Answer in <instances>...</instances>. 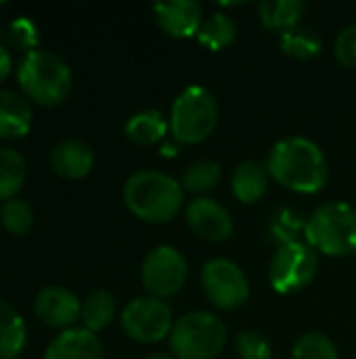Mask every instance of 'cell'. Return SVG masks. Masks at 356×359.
I'll return each mask as SVG.
<instances>
[{"label": "cell", "instance_id": "d6986e66", "mask_svg": "<svg viewBox=\"0 0 356 359\" xmlns=\"http://www.w3.org/2000/svg\"><path fill=\"white\" fill-rule=\"evenodd\" d=\"M168 135V120L157 109L134 114L126 122V137L136 145H153Z\"/></svg>", "mask_w": 356, "mask_h": 359}, {"label": "cell", "instance_id": "7402d4cb", "mask_svg": "<svg viewBox=\"0 0 356 359\" xmlns=\"http://www.w3.org/2000/svg\"><path fill=\"white\" fill-rule=\"evenodd\" d=\"M82 322L84 328L90 332H99L103 328H107L113 318H115V301L107 290H97L92 294L86 297V301L82 303Z\"/></svg>", "mask_w": 356, "mask_h": 359}, {"label": "cell", "instance_id": "4316f807", "mask_svg": "<svg viewBox=\"0 0 356 359\" xmlns=\"http://www.w3.org/2000/svg\"><path fill=\"white\" fill-rule=\"evenodd\" d=\"M294 359H340L334 341L321 332H306L294 345Z\"/></svg>", "mask_w": 356, "mask_h": 359}, {"label": "cell", "instance_id": "44dd1931", "mask_svg": "<svg viewBox=\"0 0 356 359\" xmlns=\"http://www.w3.org/2000/svg\"><path fill=\"white\" fill-rule=\"evenodd\" d=\"M304 8L306 6L300 0H264L260 2V17L266 27L285 32L298 25Z\"/></svg>", "mask_w": 356, "mask_h": 359}, {"label": "cell", "instance_id": "484cf974", "mask_svg": "<svg viewBox=\"0 0 356 359\" xmlns=\"http://www.w3.org/2000/svg\"><path fill=\"white\" fill-rule=\"evenodd\" d=\"M0 221L10 236H25L34 225V210L25 200L13 198L2 204Z\"/></svg>", "mask_w": 356, "mask_h": 359}, {"label": "cell", "instance_id": "9c48e42d", "mask_svg": "<svg viewBox=\"0 0 356 359\" xmlns=\"http://www.w3.org/2000/svg\"><path fill=\"white\" fill-rule=\"evenodd\" d=\"M120 320L128 339L143 345L164 341L174 328L170 305L153 297H141L130 301L124 307Z\"/></svg>", "mask_w": 356, "mask_h": 359}, {"label": "cell", "instance_id": "3957f363", "mask_svg": "<svg viewBox=\"0 0 356 359\" xmlns=\"http://www.w3.org/2000/svg\"><path fill=\"white\" fill-rule=\"evenodd\" d=\"M17 82L29 101L42 107H57L71 90V69L57 53L36 48L23 55L17 67Z\"/></svg>", "mask_w": 356, "mask_h": 359}, {"label": "cell", "instance_id": "603a6c76", "mask_svg": "<svg viewBox=\"0 0 356 359\" xmlns=\"http://www.w3.org/2000/svg\"><path fill=\"white\" fill-rule=\"evenodd\" d=\"M235 36H237V25L225 13L210 15L204 21L201 29L197 32V40L204 46H208L210 50H222V48H227L235 40Z\"/></svg>", "mask_w": 356, "mask_h": 359}, {"label": "cell", "instance_id": "8fae6325", "mask_svg": "<svg viewBox=\"0 0 356 359\" xmlns=\"http://www.w3.org/2000/svg\"><path fill=\"white\" fill-rule=\"evenodd\" d=\"M187 225L195 236L208 242H225L233 233L231 212L212 198H197L187 206Z\"/></svg>", "mask_w": 356, "mask_h": 359}, {"label": "cell", "instance_id": "cb8c5ba5", "mask_svg": "<svg viewBox=\"0 0 356 359\" xmlns=\"http://www.w3.org/2000/svg\"><path fill=\"white\" fill-rule=\"evenodd\" d=\"M218 181H220V164L212 160H199L185 170L180 185L189 194H208L218 185Z\"/></svg>", "mask_w": 356, "mask_h": 359}, {"label": "cell", "instance_id": "d4e9b609", "mask_svg": "<svg viewBox=\"0 0 356 359\" xmlns=\"http://www.w3.org/2000/svg\"><path fill=\"white\" fill-rule=\"evenodd\" d=\"M321 38L306 27H292L281 34V48L296 59H311L321 50Z\"/></svg>", "mask_w": 356, "mask_h": 359}, {"label": "cell", "instance_id": "7a4b0ae2", "mask_svg": "<svg viewBox=\"0 0 356 359\" xmlns=\"http://www.w3.org/2000/svg\"><path fill=\"white\" fill-rule=\"evenodd\" d=\"M124 202L145 223H168L180 212L185 189L166 172L138 170L124 183Z\"/></svg>", "mask_w": 356, "mask_h": 359}, {"label": "cell", "instance_id": "4fadbf2b", "mask_svg": "<svg viewBox=\"0 0 356 359\" xmlns=\"http://www.w3.org/2000/svg\"><path fill=\"white\" fill-rule=\"evenodd\" d=\"M157 25L172 38H191L204 25L201 4L195 0H168L153 6Z\"/></svg>", "mask_w": 356, "mask_h": 359}, {"label": "cell", "instance_id": "83f0119b", "mask_svg": "<svg viewBox=\"0 0 356 359\" xmlns=\"http://www.w3.org/2000/svg\"><path fill=\"white\" fill-rule=\"evenodd\" d=\"M239 359H271L273 358V347L269 339L260 330H245L237 337L235 343Z\"/></svg>", "mask_w": 356, "mask_h": 359}, {"label": "cell", "instance_id": "6da1fadb", "mask_svg": "<svg viewBox=\"0 0 356 359\" xmlns=\"http://www.w3.org/2000/svg\"><path fill=\"white\" fill-rule=\"evenodd\" d=\"M269 175L298 194H317L327 185L329 164L321 147L304 137L281 139L269 154Z\"/></svg>", "mask_w": 356, "mask_h": 359}, {"label": "cell", "instance_id": "7c38bea8", "mask_svg": "<svg viewBox=\"0 0 356 359\" xmlns=\"http://www.w3.org/2000/svg\"><path fill=\"white\" fill-rule=\"evenodd\" d=\"M34 313L48 328L69 330V326L82 316V303L67 288L46 286L34 299Z\"/></svg>", "mask_w": 356, "mask_h": 359}, {"label": "cell", "instance_id": "f1b7e54d", "mask_svg": "<svg viewBox=\"0 0 356 359\" xmlns=\"http://www.w3.org/2000/svg\"><path fill=\"white\" fill-rule=\"evenodd\" d=\"M8 40L15 48L19 50H36L38 46V27L31 19L27 17H17L10 25H8Z\"/></svg>", "mask_w": 356, "mask_h": 359}, {"label": "cell", "instance_id": "8992f818", "mask_svg": "<svg viewBox=\"0 0 356 359\" xmlns=\"http://www.w3.org/2000/svg\"><path fill=\"white\" fill-rule=\"evenodd\" d=\"M227 345L225 324L208 311H191L174 322L170 349L176 359H214Z\"/></svg>", "mask_w": 356, "mask_h": 359}, {"label": "cell", "instance_id": "9a60e30c", "mask_svg": "<svg viewBox=\"0 0 356 359\" xmlns=\"http://www.w3.org/2000/svg\"><path fill=\"white\" fill-rule=\"evenodd\" d=\"M50 166L59 177L78 181V179H84L90 175V170L94 166V154H92L90 145H86L84 141L67 139V141H61L52 149Z\"/></svg>", "mask_w": 356, "mask_h": 359}, {"label": "cell", "instance_id": "f546056e", "mask_svg": "<svg viewBox=\"0 0 356 359\" xmlns=\"http://www.w3.org/2000/svg\"><path fill=\"white\" fill-rule=\"evenodd\" d=\"M334 55H336L340 65H344L348 69H356V23L344 27L338 34Z\"/></svg>", "mask_w": 356, "mask_h": 359}, {"label": "cell", "instance_id": "5b68a950", "mask_svg": "<svg viewBox=\"0 0 356 359\" xmlns=\"http://www.w3.org/2000/svg\"><path fill=\"white\" fill-rule=\"evenodd\" d=\"M218 101L216 97L199 84L185 88L170 111L172 137L180 143L195 145L206 141L218 124Z\"/></svg>", "mask_w": 356, "mask_h": 359}, {"label": "cell", "instance_id": "ac0fdd59", "mask_svg": "<svg viewBox=\"0 0 356 359\" xmlns=\"http://www.w3.org/2000/svg\"><path fill=\"white\" fill-rule=\"evenodd\" d=\"M27 332L19 311L0 299V359H17L25 349Z\"/></svg>", "mask_w": 356, "mask_h": 359}, {"label": "cell", "instance_id": "ffe728a7", "mask_svg": "<svg viewBox=\"0 0 356 359\" xmlns=\"http://www.w3.org/2000/svg\"><path fill=\"white\" fill-rule=\"evenodd\" d=\"M27 177L25 158L10 147H0V202L13 200Z\"/></svg>", "mask_w": 356, "mask_h": 359}, {"label": "cell", "instance_id": "5bb4252c", "mask_svg": "<svg viewBox=\"0 0 356 359\" xmlns=\"http://www.w3.org/2000/svg\"><path fill=\"white\" fill-rule=\"evenodd\" d=\"M44 359H103V345L94 332L69 328L50 341Z\"/></svg>", "mask_w": 356, "mask_h": 359}, {"label": "cell", "instance_id": "277c9868", "mask_svg": "<svg viewBox=\"0 0 356 359\" xmlns=\"http://www.w3.org/2000/svg\"><path fill=\"white\" fill-rule=\"evenodd\" d=\"M306 242L315 252L348 257L356 252V210L346 202L319 206L306 223Z\"/></svg>", "mask_w": 356, "mask_h": 359}, {"label": "cell", "instance_id": "e0dca14e", "mask_svg": "<svg viewBox=\"0 0 356 359\" xmlns=\"http://www.w3.org/2000/svg\"><path fill=\"white\" fill-rule=\"evenodd\" d=\"M269 168L256 160L241 162L233 172V194L243 204H254L264 198L269 189Z\"/></svg>", "mask_w": 356, "mask_h": 359}, {"label": "cell", "instance_id": "1f68e13d", "mask_svg": "<svg viewBox=\"0 0 356 359\" xmlns=\"http://www.w3.org/2000/svg\"><path fill=\"white\" fill-rule=\"evenodd\" d=\"M145 359H176V358H172V355H166V353H151V355H147Z\"/></svg>", "mask_w": 356, "mask_h": 359}, {"label": "cell", "instance_id": "ba28073f", "mask_svg": "<svg viewBox=\"0 0 356 359\" xmlns=\"http://www.w3.org/2000/svg\"><path fill=\"white\" fill-rule=\"evenodd\" d=\"M189 263L180 250L174 246H157L153 248L141 267V280L147 292L153 299H170L178 294L187 282Z\"/></svg>", "mask_w": 356, "mask_h": 359}, {"label": "cell", "instance_id": "4dcf8cb0", "mask_svg": "<svg viewBox=\"0 0 356 359\" xmlns=\"http://www.w3.org/2000/svg\"><path fill=\"white\" fill-rule=\"evenodd\" d=\"M10 67H13V57H10V53L0 44V84L10 76Z\"/></svg>", "mask_w": 356, "mask_h": 359}, {"label": "cell", "instance_id": "52a82bcc", "mask_svg": "<svg viewBox=\"0 0 356 359\" xmlns=\"http://www.w3.org/2000/svg\"><path fill=\"white\" fill-rule=\"evenodd\" d=\"M319 271L317 252L302 242L283 244L271 261V284L279 294H296L313 284Z\"/></svg>", "mask_w": 356, "mask_h": 359}, {"label": "cell", "instance_id": "30bf717a", "mask_svg": "<svg viewBox=\"0 0 356 359\" xmlns=\"http://www.w3.org/2000/svg\"><path fill=\"white\" fill-rule=\"evenodd\" d=\"M201 286L218 309H237L250 299V282L241 267L229 259H212L201 271Z\"/></svg>", "mask_w": 356, "mask_h": 359}, {"label": "cell", "instance_id": "2e32d148", "mask_svg": "<svg viewBox=\"0 0 356 359\" xmlns=\"http://www.w3.org/2000/svg\"><path fill=\"white\" fill-rule=\"evenodd\" d=\"M31 128V107L15 90L0 88V139H21Z\"/></svg>", "mask_w": 356, "mask_h": 359}]
</instances>
